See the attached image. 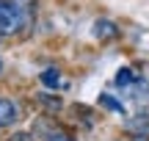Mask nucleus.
Listing matches in <instances>:
<instances>
[{"label":"nucleus","mask_w":149,"mask_h":141,"mask_svg":"<svg viewBox=\"0 0 149 141\" xmlns=\"http://www.w3.org/2000/svg\"><path fill=\"white\" fill-rule=\"evenodd\" d=\"M22 31V17L11 0H0V36H11V33Z\"/></svg>","instance_id":"1"},{"label":"nucleus","mask_w":149,"mask_h":141,"mask_svg":"<svg viewBox=\"0 0 149 141\" xmlns=\"http://www.w3.org/2000/svg\"><path fill=\"white\" fill-rule=\"evenodd\" d=\"M17 116H19V105L14 100H8V97H0V127L14 125Z\"/></svg>","instance_id":"2"},{"label":"nucleus","mask_w":149,"mask_h":141,"mask_svg":"<svg viewBox=\"0 0 149 141\" xmlns=\"http://www.w3.org/2000/svg\"><path fill=\"white\" fill-rule=\"evenodd\" d=\"M94 36H97V39H116L119 31H116V25H113V22L100 20V22H94Z\"/></svg>","instance_id":"3"},{"label":"nucleus","mask_w":149,"mask_h":141,"mask_svg":"<svg viewBox=\"0 0 149 141\" xmlns=\"http://www.w3.org/2000/svg\"><path fill=\"white\" fill-rule=\"evenodd\" d=\"M11 3L17 6V11L22 17V28H28L31 25V17H33V0H11Z\"/></svg>","instance_id":"4"},{"label":"nucleus","mask_w":149,"mask_h":141,"mask_svg":"<svg viewBox=\"0 0 149 141\" xmlns=\"http://www.w3.org/2000/svg\"><path fill=\"white\" fill-rule=\"evenodd\" d=\"M127 127H130L133 133H144V136H149V116H146V114L133 116V119L127 122Z\"/></svg>","instance_id":"5"},{"label":"nucleus","mask_w":149,"mask_h":141,"mask_svg":"<svg viewBox=\"0 0 149 141\" xmlns=\"http://www.w3.org/2000/svg\"><path fill=\"white\" fill-rule=\"evenodd\" d=\"M42 83H44V86H50V89H58V86H61V75H58V69H47V72H42Z\"/></svg>","instance_id":"6"},{"label":"nucleus","mask_w":149,"mask_h":141,"mask_svg":"<svg viewBox=\"0 0 149 141\" xmlns=\"http://www.w3.org/2000/svg\"><path fill=\"white\" fill-rule=\"evenodd\" d=\"M135 80H138V75H135L133 69H122V72H119V77H116L119 86H135Z\"/></svg>","instance_id":"7"},{"label":"nucleus","mask_w":149,"mask_h":141,"mask_svg":"<svg viewBox=\"0 0 149 141\" xmlns=\"http://www.w3.org/2000/svg\"><path fill=\"white\" fill-rule=\"evenodd\" d=\"M100 103L105 105V108H111V111H122V105L113 100V94H102V97H100Z\"/></svg>","instance_id":"8"},{"label":"nucleus","mask_w":149,"mask_h":141,"mask_svg":"<svg viewBox=\"0 0 149 141\" xmlns=\"http://www.w3.org/2000/svg\"><path fill=\"white\" fill-rule=\"evenodd\" d=\"M44 141H74V138H72V136H66L64 130H53V133H50V136L44 138Z\"/></svg>","instance_id":"9"},{"label":"nucleus","mask_w":149,"mask_h":141,"mask_svg":"<svg viewBox=\"0 0 149 141\" xmlns=\"http://www.w3.org/2000/svg\"><path fill=\"white\" fill-rule=\"evenodd\" d=\"M6 141H33V136H31V133H25V130H19V133H11Z\"/></svg>","instance_id":"10"}]
</instances>
